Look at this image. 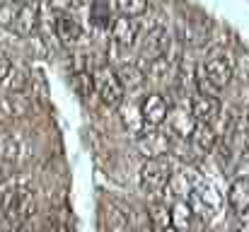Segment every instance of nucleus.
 <instances>
[{"label": "nucleus", "mask_w": 249, "mask_h": 232, "mask_svg": "<svg viewBox=\"0 0 249 232\" xmlns=\"http://www.w3.org/2000/svg\"><path fill=\"white\" fill-rule=\"evenodd\" d=\"M12 68V63H10V58H7V54L5 51H0V82L5 80V75H7V71Z\"/></svg>", "instance_id": "393cba45"}, {"label": "nucleus", "mask_w": 249, "mask_h": 232, "mask_svg": "<svg viewBox=\"0 0 249 232\" xmlns=\"http://www.w3.org/2000/svg\"><path fill=\"white\" fill-rule=\"evenodd\" d=\"M165 124H167V131H169L174 138H189L191 131L196 128V119H194L191 111H186V107H174V109H169Z\"/></svg>", "instance_id": "6e6552de"}, {"label": "nucleus", "mask_w": 249, "mask_h": 232, "mask_svg": "<svg viewBox=\"0 0 249 232\" xmlns=\"http://www.w3.org/2000/svg\"><path fill=\"white\" fill-rule=\"evenodd\" d=\"M34 213V191L27 184L5 181L0 184V220L7 230L24 228Z\"/></svg>", "instance_id": "f257e3e1"}, {"label": "nucleus", "mask_w": 249, "mask_h": 232, "mask_svg": "<svg viewBox=\"0 0 249 232\" xmlns=\"http://www.w3.org/2000/svg\"><path fill=\"white\" fill-rule=\"evenodd\" d=\"M97 223H99V232H131V218H128V213L121 206L111 203V201H104L99 206Z\"/></svg>", "instance_id": "423d86ee"}, {"label": "nucleus", "mask_w": 249, "mask_h": 232, "mask_svg": "<svg viewBox=\"0 0 249 232\" xmlns=\"http://www.w3.org/2000/svg\"><path fill=\"white\" fill-rule=\"evenodd\" d=\"M0 85H5V89H10L12 94H17L19 89H24V85H27V77H24V71L22 68H10L7 71V75H5V80L0 82Z\"/></svg>", "instance_id": "412c9836"}, {"label": "nucleus", "mask_w": 249, "mask_h": 232, "mask_svg": "<svg viewBox=\"0 0 249 232\" xmlns=\"http://www.w3.org/2000/svg\"><path fill=\"white\" fill-rule=\"evenodd\" d=\"M189 141H191V148H194L196 153L206 155V153H211V150L215 148V143H218V133H215V128H213L211 124H196V128L191 131Z\"/></svg>", "instance_id": "4468645a"}, {"label": "nucleus", "mask_w": 249, "mask_h": 232, "mask_svg": "<svg viewBox=\"0 0 249 232\" xmlns=\"http://www.w3.org/2000/svg\"><path fill=\"white\" fill-rule=\"evenodd\" d=\"M169 223L177 232H189L194 223V208L186 201H177L169 211Z\"/></svg>", "instance_id": "dca6fc26"}, {"label": "nucleus", "mask_w": 249, "mask_h": 232, "mask_svg": "<svg viewBox=\"0 0 249 232\" xmlns=\"http://www.w3.org/2000/svg\"><path fill=\"white\" fill-rule=\"evenodd\" d=\"M121 107V121H124V126L133 133V136H138L143 128H145V124H143V116H141V104H119Z\"/></svg>", "instance_id": "a211bd4d"}, {"label": "nucleus", "mask_w": 249, "mask_h": 232, "mask_svg": "<svg viewBox=\"0 0 249 232\" xmlns=\"http://www.w3.org/2000/svg\"><path fill=\"white\" fill-rule=\"evenodd\" d=\"M46 232H68V228H66L63 223H53V225H49Z\"/></svg>", "instance_id": "a878e982"}, {"label": "nucleus", "mask_w": 249, "mask_h": 232, "mask_svg": "<svg viewBox=\"0 0 249 232\" xmlns=\"http://www.w3.org/2000/svg\"><path fill=\"white\" fill-rule=\"evenodd\" d=\"M10 2H15V5H24V2H32V0H10Z\"/></svg>", "instance_id": "bb28decb"}, {"label": "nucleus", "mask_w": 249, "mask_h": 232, "mask_svg": "<svg viewBox=\"0 0 249 232\" xmlns=\"http://www.w3.org/2000/svg\"><path fill=\"white\" fill-rule=\"evenodd\" d=\"M191 114L196 119V124H215L220 116V102L218 97H208V94H198L191 102Z\"/></svg>", "instance_id": "1a4fd4ad"}, {"label": "nucleus", "mask_w": 249, "mask_h": 232, "mask_svg": "<svg viewBox=\"0 0 249 232\" xmlns=\"http://www.w3.org/2000/svg\"><path fill=\"white\" fill-rule=\"evenodd\" d=\"M169 181H172V162L167 160V155L165 157H148L138 174L141 191L158 196L169 186Z\"/></svg>", "instance_id": "7ed1b4c3"}, {"label": "nucleus", "mask_w": 249, "mask_h": 232, "mask_svg": "<svg viewBox=\"0 0 249 232\" xmlns=\"http://www.w3.org/2000/svg\"><path fill=\"white\" fill-rule=\"evenodd\" d=\"M116 77L124 85V89H138L145 80V73L136 66V63H124L116 68Z\"/></svg>", "instance_id": "f3484780"}, {"label": "nucleus", "mask_w": 249, "mask_h": 232, "mask_svg": "<svg viewBox=\"0 0 249 232\" xmlns=\"http://www.w3.org/2000/svg\"><path fill=\"white\" fill-rule=\"evenodd\" d=\"M36 24H39V5H36L34 0L19 5V7H17V15H15V22H12L15 32H17L19 36H29V34L36 29Z\"/></svg>", "instance_id": "9b49d317"}, {"label": "nucleus", "mask_w": 249, "mask_h": 232, "mask_svg": "<svg viewBox=\"0 0 249 232\" xmlns=\"http://www.w3.org/2000/svg\"><path fill=\"white\" fill-rule=\"evenodd\" d=\"M56 36L61 39L63 46H75L83 39V27L71 12H61L56 19Z\"/></svg>", "instance_id": "9d476101"}, {"label": "nucleus", "mask_w": 249, "mask_h": 232, "mask_svg": "<svg viewBox=\"0 0 249 232\" xmlns=\"http://www.w3.org/2000/svg\"><path fill=\"white\" fill-rule=\"evenodd\" d=\"M116 5H119V12L131 19L145 15V10H148V0H116Z\"/></svg>", "instance_id": "aec40b11"}, {"label": "nucleus", "mask_w": 249, "mask_h": 232, "mask_svg": "<svg viewBox=\"0 0 249 232\" xmlns=\"http://www.w3.org/2000/svg\"><path fill=\"white\" fill-rule=\"evenodd\" d=\"M148 220H150V225H153V230L155 232H162L165 228L172 225V223H169V211H167L165 206H153Z\"/></svg>", "instance_id": "4be33fe9"}, {"label": "nucleus", "mask_w": 249, "mask_h": 232, "mask_svg": "<svg viewBox=\"0 0 249 232\" xmlns=\"http://www.w3.org/2000/svg\"><path fill=\"white\" fill-rule=\"evenodd\" d=\"M73 85H75V89H78V94H80V97H89V94L94 92L92 73H89V71H78L75 77H73Z\"/></svg>", "instance_id": "5701e85b"}, {"label": "nucleus", "mask_w": 249, "mask_h": 232, "mask_svg": "<svg viewBox=\"0 0 249 232\" xmlns=\"http://www.w3.org/2000/svg\"><path fill=\"white\" fill-rule=\"evenodd\" d=\"M92 85H94V92L99 94L102 104L107 107H119L124 102V85L119 82L116 71H111L109 66H99L92 71Z\"/></svg>", "instance_id": "20e7f679"}, {"label": "nucleus", "mask_w": 249, "mask_h": 232, "mask_svg": "<svg viewBox=\"0 0 249 232\" xmlns=\"http://www.w3.org/2000/svg\"><path fill=\"white\" fill-rule=\"evenodd\" d=\"M228 203H230V208L237 215L247 213L249 211V177H237L230 184V189H228Z\"/></svg>", "instance_id": "ddd939ff"}, {"label": "nucleus", "mask_w": 249, "mask_h": 232, "mask_svg": "<svg viewBox=\"0 0 249 232\" xmlns=\"http://www.w3.org/2000/svg\"><path fill=\"white\" fill-rule=\"evenodd\" d=\"M232 80V66L225 56L215 54L211 56L198 71H196V82H198V94H208V97H218L220 89H225Z\"/></svg>", "instance_id": "f03ea898"}, {"label": "nucleus", "mask_w": 249, "mask_h": 232, "mask_svg": "<svg viewBox=\"0 0 249 232\" xmlns=\"http://www.w3.org/2000/svg\"><path fill=\"white\" fill-rule=\"evenodd\" d=\"M111 39H114V44L121 46V49L133 46L136 39H138V27H136V22H133L131 17H124V15H121L119 19H114V24H111Z\"/></svg>", "instance_id": "f8f14e48"}, {"label": "nucleus", "mask_w": 249, "mask_h": 232, "mask_svg": "<svg viewBox=\"0 0 249 232\" xmlns=\"http://www.w3.org/2000/svg\"><path fill=\"white\" fill-rule=\"evenodd\" d=\"M160 126H145L136 136V145L145 157H165L172 150V133L158 131Z\"/></svg>", "instance_id": "39448f33"}, {"label": "nucleus", "mask_w": 249, "mask_h": 232, "mask_svg": "<svg viewBox=\"0 0 249 232\" xmlns=\"http://www.w3.org/2000/svg\"><path fill=\"white\" fill-rule=\"evenodd\" d=\"M15 164H17V145L12 141H5L0 145V184H5V179L10 177Z\"/></svg>", "instance_id": "6ab92c4d"}, {"label": "nucleus", "mask_w": 249, "mask_h": 232, "mask_svg": "<svg viewBox=\"0 0 249 232\" xmlns=\"http://www.w3.org/2000/svg\"><path fill=\"white\" fill-rule=\"evenodd\" d=\"M162 232H177V230H174V228L169 225V228H165V230H162Z\"/></svg>", "instance_id": "cd10ccee"}, {"label": "nucleus", "mask_w": 249, "mask_h": 232, "mask_svg": "<svg viewBox=\"0 0 249 232\" xmlns=\"http://www.w3.org/2000/svg\"><path fill=\"white\" fill-rule=\"evenodd\" d=\"M51 7H56L58 12H71V7H75L78 0H49Z\"/></svg>", "instance_id": "b1692460"}, {"label": "nucleus", "mask_w": 249, "mask_h": 232, "mask_svg": "<svg viewBox=\"0 0 249 232\" xmlns=\"http://www.w3.org/2000/svg\"><path fill=\"white\" fill-rule=\"evenodd\" d=\"M167 49H169V34H167V29H162V27L150 29L148 32V39H145V46H143V51L150 56V61L153 58H160V56H167Z\"/></svg>", "instance_id": "2eb2a0df"}, {"label": "nucleus", "mask_w": 249, "mask_h": 232, "mask_svg": "<svg viewBox=\"0 0 249 232\" xmlns=\"http://www.w3.org/2000/svg\"><path fill=\"white\" fill-rule=\"evenodd\" d=\"M167 114H169V104L160 92H153L141 102V116L145 126H162Z\"/></svg>", "instance_id": "0eeeda50"}]
</instances>
